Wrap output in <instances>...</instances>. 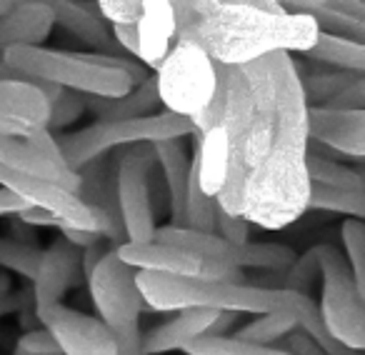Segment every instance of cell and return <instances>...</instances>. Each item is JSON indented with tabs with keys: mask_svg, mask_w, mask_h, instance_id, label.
<instances>
[{
	"mask_svg": "<svg viewBox=\"0 0 365 355\" xmlns=\"http://www.w3.org/2000/svg\"><path fill=\"white\" fill-rule=\"evenodd\" d=\"M325 108H330V110H365V76L358 78L348 91H343Z\"/></svg>",
	"mask_w": 365,
	"mask_h": 355,
	"instance_id": "38",
	"label": "cell"
},
{
	"mask_svg": "<svg viewBox=\"0 0 365 355\" xmlns=\"http://www.w3.org/2000/svg\"><path fill=\"white\" fill-rule=\"evenodd\" d=\"M98 13L113 26H138L143 16V0H101Z\"/></svg>",
	"mask_w": 365,
	"mask_h": 355,
	"instance_id": "35",
	"label": "cell"
},
{
	"mask_svg": "<svg viewBox=\"0 0 365 355\" xmlns=\"http://www.w3.org/2000/svg\"><path fill=\"white\" fill-rule=\"evenodd\" d=\"M155 88L165 113L198 118L218 91V71L203 48L195 43H173L170 53L155 71Z\"/></svg>",
	"mask_w": 365,
	"mask_h": 355,
	"instance_id": "7",
	"label": "cell"
},
{
	"mask_svg": "<svg viewBox=\"0 0 365 355\" xmlns=\"http://www.w3.org/2000/svg\"><path fill=\"white\" fill-rule=\"evenodd\" d=\"M93 305L115 340V355H145L140 335L143 300L135 288V270L128 268L115 250H108L106 258L88 278Z\"/></svg>",
	"mask_w": 365,
	"mask_h": 355,
	"instance_id": "6",
	"label": "cell"
},
{
	"mask_svg": "<svg viewBox=\"0 0 365 355\" xmlns=\"http://www.w3.org/2000/svg\"><path fill=\"white\" fill-rule=\"evenodd\" d=\"M118 258L135 273H158L170 278H198V280H230V283H248L243 270L210 265L195 260L170 245L160 243H125L115 248Z\"/></svg>",
	"mask_w": 365,
	"mask_h": 355,
	"instance_id": "11",
	"label": "cell"
},
{
	"mask_svg": "<svg viewBox=\"0 0 365 355\" xmlns=\"http://www.w3.org/2000/svg\"><path fill=\"white\" fill-rule=\"evenodd\" d=\"M23 225H31V228H38V225H48V228H61L63 220H58L56 215L46 213V210H38V208H26L23 213L16 215Z\"/></svg>",
	"mask_w": 365,
	"mask_h": 355,
	"instance_id": "42",
	"label": "cell"
},
{
	"mask_svg": "<svg viewBox=\"0 0 365 355\" xmlns=\"http://www.w3.org/2000/svg\"><path fill=\"white\" fill-rule=\"evenodd\" d=\"M43 250L38 245H23L13 240L11 235H0V268L13 270L23 278H36L38 263H41Z\"/></svg>",
	"mask_w": 365,
	"mask_h": 355,
	"instance_id": "32",
	"label": "cell"
},
{
	"mask_svg": "<svg viewBox=\"0 0 365 355\" xmlns=\"http://www.w3.org/2000/svg\"><path fill=\"white\" fill-rule=\"evenodd\" d=\"M215 318H218V313H213V310H180L173 320L148 330V335L143 338V353L163 355L170 350H182L195 338L208 335Z\"/></svg>",
	"mask_w": 365,
	"mask_h": 355,
	"instance_id": "21",
	"label": "cell"
},
{
	"mask_svg": "<svg viewBox=\"0 0 365 355\" xmlns=\"http://www.w3.org/2000/svg\"><path fill=\"white\" fill-rule=\"evenodd\" d=\"M213 235L230 245H245L248 243V223L238 215H228L225 210H215V228Z\"/></svg>",
	"mask_w": 365,
	"mask_h": 355,
	"instance_id": "36",
	"label": "cell"
},
{
	"mask_svg": "<svg viewBox=\"0 0 365 355\" xmlns=\"http://www.w3.org/2000/svg\"><path fill=\"white\" fill-rule=\"evenodd\" d=\"M86 113V96L73 91H61V96L51 103V118H48V133H61Z\"/></svg>",
	"mask_w": 365,
	"mask_h": 355,
	"instance_id": "34",
	"label": "cell"
},
{
	"mask_svg": "<svg viewBox=\"0 0 365 355\" xmlns=\"http://www.w3.org/2000/svg\"><path fill=\"white\" fill-rule=\"evenodd\" d=\"M153 163V148L145 145H133L115 155V200L125 243H153L155 235V213L148 193Z\"/></svg>",
	"mask_w": 365,
	"mask_h": 355,
	"instance_id": "9",
	"label": "cell"
},
{
	"mask_svg": "<svg viewBox=\"0 0 365 355\" xmlns=\"http://www.w3.org/2000/svg\"><path fill=\"white\" fill-rule=\"evenodd\" d=\"M63 88L31 81H0V135L28 140L48 130L51 103Z\"/></svg>",
	"mask_w": 365,
	"mask_h": 355,
	"instance_id": "10",
	"label": "cell"
},
{
	"mask_svg": "<svg viewBox=\"0 0 365 355\" xmlns=\"http://www.w3.org/2000/svg\"><path fill=\"white\" fill-rule=\"evenodd\" d=\"M135 288L145 308L160 310H213L235 315H265L283 310V290L260 288L230 280L170 278L158 273H135Z\"/></svg>",
	"mask_w": 365,
	"mask_h": 355,
	"instance_id": "3",
	"label": "cell"
},
{
	"mask_svg": "<svg viewBox=\"0 0 365 355\" xmlns=\"http://www.w3.org/2000/svg\"><path fill=\"white\" fill-rule=\"evenodd\" d=\"M0 188L13 193L18 200H23L28 208H38V210H46V213L56 215L58 220H63V223L71 225V228L98 233L91 210L81 203V198H78L76 193L61 188V185L48 183L43 178L26 175V173H21V170H11V168L0 165Z\"/></svg>",
	"mask_w": 365,
	"mask_h": 355,
	"instance_id": "12",
	"label": "cell"
},
{
	"mask_svg": "<svg viewBox=\"0 0 365 355\" xmlns=\"http://www.w3.org/2000/svg\"><path fill=\"white\" fill-rule=\"evenodd\" d=\"M0 165L11 168V170H21V173H26V175L43 178L48 183H56V185H61V188L78 195L81 178H78L76 170H61V168L51 165V163L43 160L36 150H31L26 143L16 140V138L0 135Z\"/></svg>",
	"mask_w": 365,
	"mask_h": 355,
	"instance_id": "22",
	"label": "cell"
},
{
	"mask_svg": "<svg viewBox=\"0 0 365 355\" xmlns=\"http://www.w3.org/2000/svg\"><path fill=\"white\" fill-rule=\"evenodd\" d=\"M235 320H238V315H235V313H218V318H215L213 325H210L208 335H223L225 330L235 323Z\"/></svg>",
	"mask_w": 365,
	"mask_h": 355,
	"instance_id": "46",
	"label": "cell"
},
{
	"mask_svg": "<svg viewBox=\"0 0 365 355\" xmlns=\"http://www.w3.org/2000/svg\"><path fill=\"white\" fill-rule=\"evenodd\" d=\"M305 173H308V180L315 185H325V188H338V190H365V178L360 170L348 165H340V163L330 160L318 153H310L305 155Z\"/></svg>",
	"mask_w": 365,
	"mask_h": 355,
	"instance_id": "28",
	"label": "cell"
},
{
	"mask_svg": "<svg viewBox=\"0 0 365 355\" xmlns=\"http://www.w3.org/2000/svg\"><path fill=\"white\" fill-rule=\"evenodd\" d=\"M175 43H195L218 66H245L273 53H308L318 26L308 16L285 13L283 3L188 0L173 3Z\"/></svg>",
	"mask_w": 365,
	"mask_h": 355,
	"instance_id": "2",
	"label": "cell"
},
{
	"mask_svg": "<svg viewBox=\"0 0 365 355\" xmlns=\"http://www.w3.org/2000/svg\"><path fill=\"white\" fill-rule=\"evenodd\" d=\"M11 8H13V0H0V18L6 16Z\"/></svg>",
	"mask_w": 365,
	"mask_h": 355,
	"instance_id": "49",
	"label": "cell"
},
{
	"mask_svg": "<svg viewBox=\"0 0 365 355\" xmlns=\"http://www.w3.org/2000/svg\"><path fill=\"white\" fill-rule=\"evenodd\" d=\"M220 123L228 175L215 203L228 215L280 230L308 210V106L293 56L273 53L245 66H218Z\"/></svg>",
	"mask_w": 365,
	"mask_h": 355,
	"instance_id": "1",
	"label": "cell"
},
{
	"mask_svg": "<svg viewBox=\"0 0 365 355\" xmlns=\"http://www.w3.org/2000/svg\"><path fill=\"white\" fill-rule=\"evenodd\" d=\"M308 138L360 160L365 155V110L308 108Z\"/></svg>",
	"mask_w": 365,
	"mask_h": 355,
	"instance_id": "15",
	"label": "cell"
},
{
	"mask_svg": "<svg viewBox=\"0 0 365 355\" xmlns=\"http://www.w3.org/2000/svg\"><path fill=\"white\" fill-rule=\"evenodd\" d=\"M160 106L158 98L155 78L148 76L145 83L133 88L128 96L106 101V98H86V110L96 113L101 123H118V120H135V118H148Z\"/></svg>",
	"mask_w": 365,
	"mask_h": 355,
	"instance_id": "24",
	"label": "cell"
},
{
	"mask_svg": "<svg viewBox=\"0 0 365 355\" xmlns=\"http://www.w3.org/2000/svg\"><path fill=\"white\" fill-rule=\"evenodd\" d=\"M138 63L143 68H158L170 53L175 43V16L170 0H145L143 16L138 21Z\"/></svg>",
	"mask_w": 365,
	"mask_h": 355,
	"instance_id": "17",
	"label": "cell"
},
{
	"mask_svg": "<svg viewBox=\"0 0 365 355\" xmlns=\"http://www.w3.org/2000/svg\"><path fill=\"white\" fill-rule=\"evenodd\" d=\"M308 208L340 213L348 218L363 220L365 218V190H338L325 188V185L310 183Z\"/></svg>",
	"mask_w": 365,
	"mask_h": 355,
	"instance_id": "30",
	"label": "cell"
},
{
	"mask_svg": "<svg viewBox=\"0 0 365 355\" xmlns=\"http://www.w3.org/2000/svg\"><path fill=\"white\" fill-rule=\"evenodd\" d=\"M283 310L293 313L295 328L308 335V338L323 350V355H363V353H358V350H348L345 345H340L338 340L330 338V333L323 325V318H320L318 305L313 303V298H310L308 293L283 290Z\"/></svg>",
	"mask_w": 365,
	"mask_h": 355,
	"instance_id": "25",
	"label": "cell"
},
{
	"mask_svg": "<svg viewBox=\"0 0 365 355\" xmlns=\"http://www.w3.org/2000/svg\"><path fill=\"white\" fill-rule=\"evenodd\" d=\"M26 208L28 205L23 203V200H18L13 193H8V190L0 188V215H18Z\"/></svg>",
	"mask_w": 365,
	"mask_h": 355,
	"instance_id": "45",
	"label": "cell"
},
{
	"mask_svg": "<svg viewBox=\"0 0 365 355\" xmlns=\"http://www.w3.org/2000/svg\"><path fill=\"white\" fill-rule=\"evenodd\" d=\"M0 63L33 81L48 83V86L63 88V91L81 93L86 98H106L115 101L133 91V83L125 73L108 71L83 61L78 53L56 51V48H8Z\"/></svg>",
	"mask_w": 365,
	"mask_h": 355,
	"instance_id": "4",
	"label": "cell"
},
{
	"mask_svg": "<svg viewBox=\"0 0 365 355\" xmlns=\"http://www.w3.org/2000/svg\"><path fill=\"white\" fill-rule=\"evenodd\" d=\"M81 273V250L66 240H56L48 250L41 253L36 278H33V308L43 310L53 303H61L68 288H73Z\"/></svg>",
	"mask_w": 365,
	"mask_h": 355,
	"instance_id": "14",
	"label": "cell"
},
{
	"mask_svg": "<svg viewBox=\"0 0 365 355\" xmlns=\"http://www.w3.org/2000/svg\"><path fill=\"white\" fill-rule=\"evenodd\" d=\"M18 350L28 355H63L58 343L53 340V335L48 333L46 328H38V330H31V333H23L16 343Z\"/></svg>",
	"mask_w": 365,
	"mask_h": 355,
	"instance_id": "37",
	"label": "cell"
},
{
	"mask_svg": "<svg viewBox=\"0 0 365 355\" xmlns=\"http://www.w3.org/2000/svg\"><path fill=\"white\" fill-rule=\"evenodd\" d=\"M340 240L345 245V263H348L353 280L365 293V223L363 220L348 218L340 225Z\"/></svg>",
	"mask_w": 365,
	"mask_h": 355,
	"instance_id": "33",
	"label": "cell"
},
{
	"mask_svg": "<svg viewBox=\"0 0 365 355\" xmlns=\"http://www.w3.org/2000/svg\"><path fill=\"white\" fill-rule=\"evenodd\" d=\"M153 158L160 170L168 193V210H170V228H185V193H188L190 158L182 145V138L153 143Z\"/></svg>",
	"mask_w": 365,
	"mask_h": 355,
	"instance_id": "19",
	"label": "cell"
},
{
	"mask_svg": "<svg viewBox=\"0 0 365 355\" xmlns=\"http://www.w3.org/2000/svg\"><path fill=\"white\" fill-rule=\"evenodd\" d=\"M36 315L63 355H115V340L96 315H86L63 303L36 310Z\"/></svg>",
	"mask_w": 365,
	"mask_h": 355,
	"instance_id": "13",
	"label": "cell"
},
{
	"mask_svg": "<svg viewBox=\"0 0 365 355\" xmlns=\"http://www.w3.org/2000/svg\"><path fill=\"white\" fill-rule=\"evenodd\" d=\"M295 63V61H293ZM310 68L300 71L295 66V73L300 78V88H303V98L308 108H325L328 103H333L335 98L343 91H348L358 78V73H345V71H335V68H325L318 63H310Z\"/></svg>",
	"mask_w": 365,
	"mask_h": 355,
	"instance_id": "26",
	"label": "cell"
},
{
	"mask_svg": "<svg viewBox=\"0 0 365 355\" xmlns=\"http://www.w3.org/2000/svg\"><path fill=\"white\" fill-rule=\"evenodd\" d=\"M185 355H288L280 348L253 345L235 335H203L185 345Z\"/></svg>",
	"mask_w": 365,
	"mask_h": 355,
	"instance_id": "31",
	"label": "cell"
},
{
	"mask_svg": "<svg viewBox=\"0 0 365 355\" xmlns=\"http://www.w3.org/2000/svg\"><path fill=\"white\" fill-rule=\"evenodd\" d=\"M318 275L323 278V300L318 310L330 338L348 350L365 348V293L355 285L343 253L335 245H315Z\"/></svg>",
	"mask_w": 365,
	"mask_h": 355,
	"instance_id": "8",
	"label": "cell"
},
{
	"mask_svg": "<svg viewBox=\"0 0 365 355\" xmlns=\"http://www.w3.org/2000/svg\"><path fill=\"white\" fill-rule=\"evenodd\" d=\"M63 233V240L66 243H71L73 248L78 250H86V248H93V245H101V235L98 233H91V230H81V228H71V225L63 223L61 228H58Z\"/></svg>",
	"mask_w": 365,
	"mask_h": 355,
	"instance_id": "40",
	"label": "cell"
},
{
	"mask_svg": "<svg viewBox=\"0 0 365 355\" xmlns=\"http://www.w3.org/2000/svg\"><path fill=\"white\" fill-rule=\"evenodd\" d=\"M11 293V280H8L6 273H0V295H8Z\"/></svg>",
	"mask_w": 365,
	"mask_h": 355,
	"instance_id": "48",
	"label": "cell"
},
{
	"mask_svg": "<svg viewBox=\"0 0 365 355\" xmlns=\"http://www.w3.org/2000/svg\"><path fill=\"white\" fill-rule=\"evenodd\" d=\"M195 133L193 123L188 118L173 115V113H153L148 118L135 120H118V123H101L83 128L76 133H58L56 143L63 160L71 170H81L83 165L108 155L113 148L120 145H145V143L173 140V138H185Z\"/></svg>",
	"mask_w": 365,
	"mask_h": 355,
	"instance_id": "5",
	"label": "cell"
},
{
	"mask_svg": "<svg viewBox=\"0 0 365 355\" xmlns=\"http://www.w3.org/2000/svg\"><path fill=\"white\" fill-rule=\"evenodd\" d=\"M53 13V23L66 28L71 36H76L86 46L98 48V53L108 56H125L115 46L110 36V26L98 13V3H73V0H53L48 3Z\"/></svg>",
	"mask_w": 365,
	"mask_h": 355,
	"instance_id": "18",
	"label": "cell"
},
{
	"mask_svg": "<svg viewBox=\"0 0 365 355\" xmlns=\"http://www.w3.org/2000/svg\"><path fill=\"white\" fill-rule=\"evenodd\" d=\"M106 253H108L106 245H93V248L81 250V270H83V275H86V280L91 278V273L98 268V263L106 258Z\"/></svg>",
	"mask_w": 365,
	"mask_h": 355,
	"instance_id": "44",
	"label": "cell"
},
{
	"mask_svg": "<svg viewBox=\"0 0 365 355\" xmlns=\"http://www.w3.org/2000/svg\"><path fill=\"white\" fill-rule=\"evenodd\" d=\"M0 81H31V83H41V81H33V78L23 76V73L13 71V68L3 66V63H0Z\"/></svg>",
	"mask_w": 365,
	"mask_h": 355,
	"instance_id": "47",
	"label": "cell"
},
{
	"mask_svg": "<svg viewBox=\"0 0 365 355\" xmlns=\"http://www.w3.org/2000/svg\"><path fill=\"white\" fill-rule=\"evenodd\" d=\"M13 355H28V353H23V350H18V348H16V350H13Z\"/></svg>",
	"mask_w": 365,
	"mask_h": 355,
	"instance_id": "50",
	"label": "cell"
},
{
	"mask_svg": "<svg viewBox=\"0 0 365 355\" xmlns=\"http://www.w3.org/2000/svg\"><path fill=\"white\" fill-rule=\"evenodd\" d=\"M193 165L203 193L210 198H218V193L223 190L225 175H228V140H225V130L220 125L198 135Z\"/></svg>",
	"mask_w": 365,
	"mask_h": 355,
	"instance_id": "23",
	"label": "cell"
},
{
	"mask_svg": "<svg viewBox=\"0 0 365 355\" xmlns=\"http://www.w3.org/2000/svg\"><path fill=\"white\" fill-rule=\"evenodd\" d=\"M285 343L278 345L280 350H285L288 355H323V350L313 343L305 333H300L298 328L293 330L290 335H285Z\"/></svg>",
	"mask_w": 365,
	"mask_h": 355,
	"instance_id": "39",
	"label": "cell"
},
{
	"mask_svg": "<svg viewBox=\"0 0 365 355\" xmlns=\"http://www.w3.org/2000/svg\"><path fill=\"white\" fill-rule=\"evenodd\" d=\"M295 330V318L288 310H275V313L255 315V320H250L245 328H240L235 333V338L245 340L253 345H265V348H275L278 340H283L285 335H290Z\"/></svg>",
	"mask_w": 365,
	"mask_h": 355,
	"instance_id": "29",
	"label": "cell"
},
{
	"mask_svg": "<svg viewBox=\"0 0 365 355\" xmlns=\"http://www.w3.org/2000/svg\"><path fill=\"white\" fill-rule=\"evenodd\" d=\"M303 58L310 63H318V66H330V68H335V71L365 76V46L363 43H353V41H345V38H338V36L318 33L315 43L310 46L308 53H303Z\"/></svg>",
	"mask_w": 365,
	"mask_h": 355,
	"instance_id": "27",
	"label": "cell"
},
{
	"mask_svg": "<svg viewBox=\"0 0 365 355\" xmlns=\"http://www.w3.org/2000/svg\"><path fill=\"white\" fill-rule=\"evenodd\" d=\"M31 290H18V293H8V295H0V318L3 315H11L18 313L26 303H31Z\"/></svg>",
	"mask_w": 365,
	"mask_h": 355,
	"instance_id": "43",
	"label": "cell"
},
{
	"mask_svg": "<svg viewBox=\"0 0 365 355\" xmlns=\"http://www.w3.org/2000/svg\"><path fill=\"white\" fill-rule=\"evenodd\" d=\"M56 23L48 3L26 0V3H13V8L0 18V56L8 48L26 46L38 48L48 41Z\"/></svg>",
	"mask_w": 365,
	"mask_h": 355,
	"instance_id": "20",
	"label": "cell"
},
{
	"mask_svg": "<svg viewBox=\"0 0 365 355\" xmlns=\"http://www.w3.org/2000/svg\"><path fill=\"white\" fill-rule=\"evenodd\" d=\"M283 8L285 13L308 16L318 26V33L365 46V3L360 0H288Z\"/></svg>",
	"mask_w": 365,
	"mask_h": 355,
	"instance_id": "16",
	"label": "cell"
},
{
	"mask_svg": "<svg viewBox=\"0 0 365 355\" xmlns=\"http://www.w3.org/2000/svg\"><path fill=\"white\" fill-rule=\"evenodd\" d=\"M110 36L123 53H130V56L138 58V28L135 26H113Z\"/></svg>",
	"mask_w": 365,
	"mask_h": 355,
	"instance_id": "41",
	"label": "cell"
}]
</instances>
